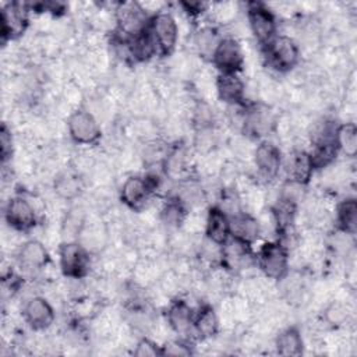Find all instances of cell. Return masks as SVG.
I'll return each instance as SVG.
<instances>
[{"label": "cell", "instance_id": "6da1fadb", "mask_svg": "<svg viewBox=\"0 0 357 357\" xmlns=\"http://www.w3.org/2000/svg\"><path fill=\"white\" fill-rule=\"evenodd\" d=\"M264 50L268 64L279 73L293 70L300 59V49L297 43L287 35H276L264 46Z\"/></svg>", "mask_w": 357, "mask_h": 357}, {"label": "cell", "instance_id": "7a4b0ae2", "mask_svg": "<svg viewBox=\"0 0 357 357\" xmlns=\"http://www.w3.org/2000/svg\"><path fill=\"white\" fill-rule=\"evenodd\" d=\"M289 251L287 248L276 243H265L257 252V265L262 273L271 280H282L289 273Z\"/></svg>", "mask_w": 357, "mask_h": 357}, {"label": "cell", "instance_id": "3957f363", "mask_svg": "<svg viewBox=\"0 0 357 357\" xmlns=\"http://www.w3.org/2000/svg\"><path fill=\"white\" fill-rule=\"evenodd\" d=\"M59 264L64 276L82 279L89 271V251L78 241H64L59 250Z\"/></svg>", "mask_w": 357, "mask_h": 357}, {"label": "cell", "instance_id": "277c9868", "mask_svg": "<svg viewBox=\"0 0 357 357\" xmlns=\"http://www.w3.org/2000/svg\"><path fill=\"white\" fill-rule=\"evenodd\" d=\"M149 29L156 42L158 52L162 56L172 54L178 39V26L174 17L170 13L160 11L151 17Z\"/></svg>", "mask_w": 357, "mask_h": 357}, {"label": "cell", "instance_id": "5b68a950", "mask_svg": "<svg viewBox=\"0 0 357 357\" xmlns=\"http://www.w3.org/2000/svg\"><path fill=\"white\" fill-rule=\"evenodd\" d=\"M158 185L159 177L156 174H149L146 177L131 176L121 185V202L131 209H139L145 205L149 195L158 188Z\"/></svg>", "mask_w": 357, "mask_h": 357}, {"label": "cell", "instance_id": "8992f818", "mask_svg": "<svg viewBox=\"0 0 357 357\" xmlns=\"http://www.w3.org/2000/svg\"><path fill=\"white\" fill-rule=\"evenodd\" d=\"M67 130L70 138L78 145H93L100 138V127L95 116L78 109L68 116Z\"/></svg>", "mask_w": 357, "mask_h": 357}, {"label": "cell", "instance_id": "52a82bcc", "mask_svg": "<svg viewBox=\"0 0 357 357\" xmlns=\"http://www.w3.org/2000/svg\"><path fill=\"white\" fill-rule=\"evenodd\" d=\"M247 21L251 33L261 45L271 42L276 33V18L273 13L261 3H250L247 7Z\"/></svg>", "mask_w": 357, "mask_h": 357}, {"label": "cell", "instance_id": "ba28073f", "mask_svg": "<svg viewBox=\"0 0 357 357\" xmlns=\"http://www.w3.org/2000/svg\"><path fill=\"white\" fill-rule=\"evenodd\" d=\"M149 20L151 17L139 3H120L116 8L117 31L121 36H135L148 26Z\"/></svg>", "mask_w": 357, "mask_h": 357}, {"label": "cell", "instance_id": "9c48e42d", "mask_svg": "<svg viewBox=\"0 0 357 357\" xmlns=\"http://www.w3.org/2000/svg\"><path fill=\"white\" fill-rule=\"evenodd\" d=\"M211 61L219 73H238L244 64V53L234 38L225 36L219 40Z\"/></svg>", "mask_w": 357, "mask_h": 357}, {"label": "cell", "instance_id": "30bf717a", "mask_svg": "<svg viewBox=\"0 0 357 357\" xmlns=\"http://www.w3.org/2000/svg\"><path fill=\"white\" fill-rule=\"evenodd\" d=\"M4 218L11 229L18 231H28L35 226L38 213L31 201L22 195H15L7 202Z\"/></svg>", "mask_w": 357, "mask_h": 357}, {"label": "cell", "instance_id": "8fae6325", "mask_svg": "<svg viewBox=\"0 0 357 357\" xmlns=\"http://www.w3.org/2000/svg\"><path fill=\"white\" fill-rule=\"evenodd\" d=\"M254 163L264 178H275L282 167V153L279 146L268 139L261 141L254 151Z\"/></svg>", "mask_w": 357, "mask_h": 357}, {"label": "cell", "instance_id": "7c38bea8", "mask_svg": "<svg viewBox=\"0 0 357 357\" xmlns=\"http://www.w3.org/2000/svg\"><path fill=\"white\" fill-rule=\"evenodd\" d=\"M22 317L32 329L43 331L53 324L54 310L46 298L33 296L25 301L22 307Z\"/></svg>", "mask_w": 357, "mask_h": 357}, {"label": "cell", "instance_id": "4fadbf2b", "mask_svg": "<svg viewBox=\"0 0 357 357\" xmlns=\"http://www.w3.org/2000/svg\"><path fill=\"white\" fill-rule=\"evenodd\" d=\"M276 119L272 110L264 105H254L247 110L243 120L244 131L255 138L265 137L273 131Z\"/></svg>", "mask_w": 357, "mask_h": 357}, {"label": "cell", "instance_id": "5bb4252c", "mask_svg": "<svg viewBox=\"0 0 357 357\" xmlns=\"http://www.w3.org/2000/svg\"><path fill=\"white\" fill-rule=\"evenodd\" d=\"M28 24V8L25 4L13 3L1 10V38L14 39L24 33Z\"/></svg>", "mask_w": 357, "mask_h": 357}, {"label": "cell", "instance_id": "9a60e30c", "mask_svg": "<svg viewBox=\"0 0 357 357\" xmlns=\"http://www.w3.org/2000/svg\"><path fill=\"white\" fill-rule=\"evenodd\" d=\"M215 86L222 102L229 105H241L244 102L245 84L238 73H219Z\"/></svg>", "mask_w": 357, "mask_h": 357}, {"label": "cell", "instance_id": "2e32d148", "mask_svg": "<svg viewBox=\"0 0 357 357\" xmlns=\"http://www.w3.org/2000/svg\"><path fill=\"white\" fill-rule=\"evenodd\" d=\"M220 261L222 264L226 265V268L233 271H240L251 266L254 262V257L251 254L250 244L230 237L222 245Z\"/></svg>", "mask_w": 357, "mask_h": 357}, {"label": "cell", "instance_id": "e0dca14e", "mask_svg": "<svg viewBox=\"0 0 357 357\" xmlns=\"http://www.w3.org/2000/svg\"><path fill=\"white\" fill-rule=\"evenodd\" d=\"M205 237L218 245H223L230 238V219L220 206H212L208 211Z\"/></svg>", "mask_w": 357, "mask_h": 357}, {"label": "cell", "instance_id": "ac0fdd59", "mask_svg": "<svg viewBox=\"0 0 357 357\" xmlns=\"http://www.w3.org/2000/svg\"><path fill=\"white\" fill-rule=\"evenodd\" d=\"M230 219V237L247 244H252L261 234V223L257 218L247 212H238L229 216Z\"/></svg>", "mask_w": 357, "mask_h": 357}, {"label": "cell", "instance_id": "d6986e66", "mask_svg": "<svg viewBox=\"0 0 357 357\" xmlns=\"http://www.w3.org/2000/svg\"><path fill=\"white\" fill-rule=\"evenodd\" d=\"M166 321L173 332L177 335L192 333L194 312L184 300H174L166 312Z\"/></svg>", "mask_w": 357, "mask_h": 357}, {"label": "cell", "instance_id": "ffe728a7", "mask_svg": "<svg viewBox=\"0 0 357 357\" xmlns=\"http://www.w3.org/2000/svg\"><path fill=\"white\" fill-rule=\"evenodd\" d=\"M286 169L289 174V180L296 181L298 184L305 185L312 173H314V166L310 158V153L304 149H294L286 162Z\"/></svg>", "mask_w": 357, "mask_h": 357}, {"label": "cell", "instance_id": "44dd1931", "mask_svg": "<svg viewBox=\"0 0 357 357\" xmlns=\"http://www.w3.org/2000/svg\"><path fill=\"white\" fill-rule=\"evenodd\" d=\"M47 250L38 240H28L18 250V262L26 271L40 269L47 264Z\"/></svg>", "mask_w": 357, "mask_h": 357}, {"label": "cell", "instance_id": "7402d4cb", "mask_svg": "<svg viewBox=\"0 0 357 357\" xmlns=\"http://www.w3.org/2000/svg\"><path fill=\"white\" fill-rule=\"evenodd\" d=\"M219 332V318L212 305H202L192 321V333L199 339H211Z\"/></svg>", "mask_w": 357, "mask_h": 357}, {"label": "cell", "instance_id": "603a6c76", "mask_svg": "<svg viewBox=\"0 0 357 357\" xmlns=\"http://www.w3.org/2000/svg\"><path fill=\"white\" fill-rule=\"evenodd\" d=\"M130 50H131V59L134 61H148L156 53H159L156 42L149 29V24L144 31L130 38Z\"/></svg>", "mask_w": 357, "mask_h": 357}, {"label": "cell", "instance_id": "cb8c5ba5", "mask_svg": "<svg viewBox=\"0 0 357 357\" xmlns=\"http://www.w3.org/2000/svg\"><path fill=\"white\" fill-rule=\"evenodd\" d=\"M275 347L280 356H300L304 347L300 331L296 326L280 331L275 339Z\"/></svg>", "mask_w": 357, "mask_h": 357}, {"label": "cell", "instance_id": "d4e9b609", "mask_svg": "<svg viewBox=\"0 0 357 357\" xmlns=\"http://www.w3.org/2000/svg\"><path fill=\"white\" fill-rule=\"evenodd\" d=\"M337 229L349 236L357 230V202L354 198H346L336 206Z\"/></svg>", "mask_w": 357, "mask_h": 357}, {"label": "cell", "instance_id": "484cf974", "mask_svg": "<svg viewBox=\"0 0 357 357\" xmlns=\"http://www.w3.org/2000/svg\"><path fill=\"white\" fill-rule=\"evenodd\" d=\"M335 139L339 152L353 158L357 152V128L354 123H343L336 127Z\"/></svg>", "mask_w": 357, "mask_h": 357}, {"label": "cell", "instance_id": "4316f807", "mask_svg": "<svg viewBox=\"0 0 357 357\" xmlns=\"http://www.w3.org/2000/svg\"><path fill=\"white\" fill-rule=\"evenodd\" d=\"M82 188L81 178L73 172H63L54 178V191L61 199H74Z\"/></svg>", "mask_w": 357, "mask_h": 357}, {"label": "cell", "instance_id": "83f0119b", "mask_svg": "<svg viewBox=\"0 0 357 357\" xmlns=\"http://www.w3.org/2000/svg\"><path fill=\"white\" fill-rule=\"evenodd\" d=\"M222 38L213 26H202L194 35V45L202 57H212L219 40Z\"/></svg>", "mask_w": 357, "mask_h": 357}, {"label": "cell", "instance_id": "f1b7e54d", "mask_svg": "<svg viewBox=\"0 0 357 357\" xmlns=\"http://www.w3.org/2000/svg\"><path fill=\"white\" fill-rule=\"evenodd\" d=\"M187 211L184 204L176 197L173 199H169L162 211H160V220L170 229H177L185 219Z\"/></svg>", "mask_w": 357, "mask_h": 357}, {"label": "cell", "instance_id": "f546056e", "mask_svg": "<svg viewBox=\"0 0 357 357\" xmlns=\"http://www.w3.org/2000/svg\"><path fill=\"white\" fill-rule=\"evenodd\" d=\"M135 356L144 357V356H162V346H158L155 342H152L148 337H142L141 340H138L135 350H134Z\"/></svg>", "mask_w": 357, "mask_h": 357}, {"label": "cell", "instance_id": "4dcf8cb0", "mask_svg": "<svg viewBox=\"0 0 357 357\" xmlns=\"http://www.w3.org/2000/svg\"><path fill=\"white\" fill-rule=\"evenodd\" d=\"M162 354L167 356H190L191 347L188 343L183 340H173L162 346Z\"/></svg>", "mask_w": 357, "mask_h": 357}, {"label": "cell", "instance_id": "1f68e13d", "mask_svg": "<svg viewBox=\"0 0 357 357\" xmlns=\"http://www.w3.org/2000/svg\"><path fill=\"white\" fill-rule=\"evenodd\" d=\"M0 144H1V160L3 163L11 158L13 153V139H11V131L3 124L1 134H0Z\"/></svg>", "mask_w": 357, "mask_h": 357}, {"label": "cell", "instance_id": "d6a6232c", "mask_svg": "<svg viewBox=\"0 0 357 357\" xmlns=\"http://www.w3.org/2000/svg\"><path fill=\"white\" fill-rule=\"evenodd\" d=\"M326 317L331 322L340 324L346 318V310L340 304H333L326 310Z\"/></svg>", "mask_w": 357, "mask_h": 357}]
</instances>
